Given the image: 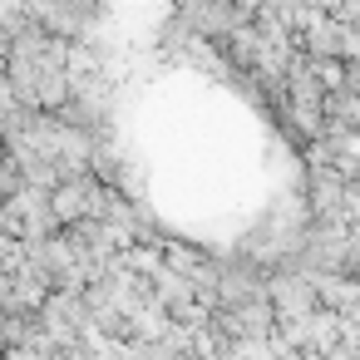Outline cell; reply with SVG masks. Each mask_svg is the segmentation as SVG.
Masks as SVG:
<instances>
[{"instance_id":"obj_1","label":"cell","mask_w":360,"mask_h":360,"mask_svg":"<svg viewBox=\"0 0 360 360\" xmlns=\"http://www.w3.org/2000/svg\"><path fill=\"white\" fill-rule=\"evenodd\" d=\"M0 89H6V60H0Z\"/></svg>"}]
</instances>
